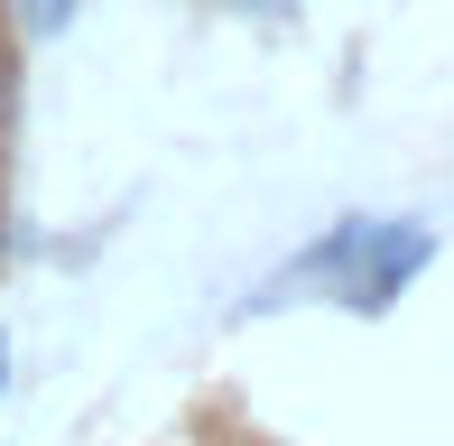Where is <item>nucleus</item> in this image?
I'll return each mask as SVG.
<instances>
[{
  "mask_svg": "<svg viewBox=\"0 0 454 446\" xmlns=\"http://www.w3.org/2000/svg\"><path fill=\"white\" fill-rule=\"evenodd\" d=\"M427 251H436L427 223H371V242L353 251V260H362V270H353V307H389V298L427 270Z\"/></svg>",
  "mask_w": 454,
  "mask_h": 446,
  "instance_id": "obj_1",
  "label": "nucleus"
},
{
  "mask_svg": "<svg viewBox=\"0 0 454 446\" xmlns=\"http://www.w3.org/2000/svg\"><path fill=\"white\" fill-rule=\"evenodd\" d=\"M10 121H19V56L0 47V139H10Z\"/></svg>",
  "mask_w": 454,
  "mask_h": 446,
  "instance_id": "obj_2",
  "label": "nucleus"
},
{
  "mask_svg": "<svg viewBox=\"0 0 454 446\" xmlns=\"http://www.w3.org/2000/svg\"><path fill=\"white\" fill-rule=\"evenodd\" d=\"M74 19V0H28V37H56Z\"/></svg>",
  "mask_w": 454,
  "mask_h": 446,
  "instance_id": "obj_3",
  "label": "nucleus"
},
{
  "mask_svg": "<svg viewBox=\"0 0 454 446\" xmlns=\"http://www.w3.org/2000/svg\"><path fill=\"white\" fill-rule=\"evenodd\" d=\"M0 381H10V335H0Z\"/></svg>",
  "mask_w": 454,
  "mask_h": 446,
  "instance_id": "obj_4",
  "label": "nucleus"
}]
</instances>
